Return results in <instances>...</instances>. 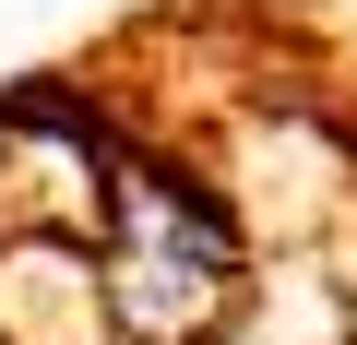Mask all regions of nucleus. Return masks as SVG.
Wrapping results in <instances>:
<instances>
[{
	"label": "nucleus",
	"mask_w": 357,
	"mask_h": 345,
	"mask_svg": "<svg viewBox=\"0 0 357 345\" xmlns=\"http://www.w3.org/2000/svg\"><path fill=\"white\" fill-rule=\"evenodd\" d=\"M238 286H250V250H238L227 203L167 179V167H119V227H107V274H96L119 345H215Z\"/></svg>",
	"instance_id": "f257e3e1"
}]
</instances>
